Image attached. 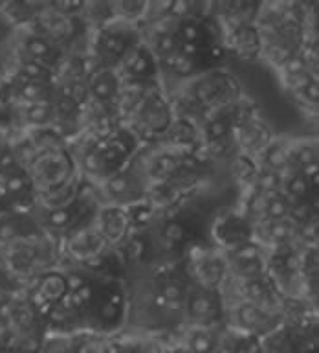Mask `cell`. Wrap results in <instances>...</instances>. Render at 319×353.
Wrapping results in <instances>:
<instances>
[{
	"mask_svg": "<svg viewBox=\"0 0 319 353\" xmlns=\"http://www.w3.org/2000/svg\"><path fill=\"white\" fill-rule=\"evenodd\" d=\"M160 237L167 245H178L186 237V226L180 221H167L160 230Z\"/></svg>",
	"mask_w": 319,
	"mask_h": 353,
	"instance_id": "d6a6232c",
	"label": "cell"
},
{
	"mask_svg": "<svg viewBox=\"0 0 319 353\" xmlns=\"http://www.w3.org/2000/svg\"><path fill=\"white\" fill-rule=\"evenodd\" d=\"M214 237L222 245V250L233 248L241 243H246L252 237V223L244 215L226 214L222 219L214 223Z\"/></svg>",
	"mask_w": 319,
	"mask_h": 353,
	"instance_id": "2e32d148",
	"label": "cell"
},
{
	"mask_svg": "<svg viewBox=\"0 0 319 353\" xmlns=\"http://www.w3.org/2000/svg\"><path fill=\"white\" fill-rule=\"evenodd\" d=\"M189 269L195 285L214 291H219V287L224 283L228 276L224 254L208 248H195L189 252Z\"/></svg>",
	"mask_w": 319,
	"mask_h": 353,
	"instance_id": "52a82bcc",
	"label": "cell"
},
{
	"mask_svg": "<svg viewBox=\"0 0 319 353\" xmlns=\"http://www.w3.org/2000/svg\"><path fill=\"white\" fill-rule=\"evenodd\" d=\"M228 267V274L235 280H248V278H257V276L268 274V265H266V252L257 241L241 243L233 248L222 250Z\"/></svg>",
	"mask_w": 319,
	"mask_h": 353,
	"instance_id": "5b68a950",
	"label": "cell"
},
{
	"mask_svg": "<svg viewBox=\"0 0 319 353\" xmlns=\"http://www.w3.org/2000/svg\"><path fill=\"white\" fill-rule=\"evenodd\" d=\"M162 63H164L175 76L192 77V72H195V57L184 54L180 48L176 50L173 55H169L167 59L162 61Z\"/></svg>",
	"mask_w": 319,
	"mask_h": 353,
	"instance_id": "f546056e",
	"label": "cell"
},
{
	"mask_svg": "<svg viewBox=\"0 0 319 353\" xmlns=\"http://www.w3.org/2000/svg\"><path fill=\"white\" fill-rule=\"evenodd\" d=\"M292 168L299 171L318 170V142L316 138L296 140L290 143Z\"/></svg>",
	"mask_w": 319,
	"mask_h": 353,
	"instance_id": "cb8c5ba5",
	"label": "cell"
},
{
	"mask_svg": "<svg viewBox=\"0 0 319 353\" xmlns=\"http://www.w3.org/2000/svg\"><path fill=\"white\" fill-rule=\"evenodd\" d=\"M41 232V226L26 212H0V250Z\"/></svg>",
	"mask_w": 319,
	"mask_h": 353,
	"instance_id": "4fadbf2b",
	"label": "cell"
},
{
	"mask_svg": "<svg viewBox=\"0 0 319 353\" xmlns=\"http://www.w3.org/2000/svg\"><path fill=\"white\" fill-rule=\"evenodd\" d=\"M109 243L104 241L101 232L94 223V226H85L72 232V236L66 239V252L70 254L74 259L79 261H88L103 252Z\"/></svg>",
	"mask_w": 319,
	"mask_h": 353,
	"instance_id": "5bb4252c",
	"label": "cell"
},
{
	"mask_svg": "<svg viewBox=\"0 0 319 353\" xmlns=\"http://www.w3.org/2000/svg\"><path fill=\"white\" fill-rule=\"evenodd\" d=\"M132 121L134 131L148 134V137H158L165 134L173 123V110L169 103L162 98V94L156 90H148L147 96L142 99L136 110L129 118Z\"/></svg>",
	"mask_w": 319,
	"mask_h": 353,
	"instance_id": "277c9868",
	"label": "cell"
},
{
	"mask_svg": "<svg viewBox=\"0 0 319 353\" xmlns=\"http://www.w3.org/2000/svg\"><path fill=\"white\" fill-rule=\"evenodd\" d=\"M233 103L220 107V109L209 110L206 120L202 123V134L206 143H214L228 140L233 132V127L239 120H235V116L231 112Z\"/></svg>",
	"mask_w": 319,
	"mask_h": 353,
	"instance_id": "ac0fdd59",
	"label": "cell"
},
{
	"mask_svg": "<svg viewBox=\"0 0 319 353\" xmlns=\"http://www.w3.org/2000/svg\"><path fill=\"white\" fill-rule=\"evenodd\" d=\"M112 10H116V15L120 17L121 21H129V19H138L143 13H147V4L145 2H118V4H112Z\"/></svg>",
	"mask_w": 319,
	"mask_h": 353,
	"instance_id": "836d02e7",
	"label": "cell"
},
{
	"mask_svg": "<svg viewBox=\"0 0 319 353\" xmlns=\"http://www.w3.org/2000/svg\"><path fill=\"white\" fill-rule=\"evenodd\" d=\"M182 309L189 320V325L214 327L217 322L222 319V300H220L219 291L195 285V283L187 289Z\"/></svg>",
	"mask_w": 319,
	"mask_h": 353,
	"instance_id": "8992f818",
	"label": "cell"
},
{
	"mask_svg": "<svg viewBox=\"0 0 319 353\" xmlns=\"http://www.w3.org/2000/svg\"><path fill=\"white\" fill-rule=\"evenodd\" d=\"M239 85L226 72H209L198 77H191L187 83V98L195 107L209 110L220 109L231 105L235 99V90Z\"/></svg>",
	"mask_w": 319,
	"mask_h": 353,
	"instance_id": "7a4b0ae2",
	"label": "cell"
},
{
	"mask_svg": "<svg viewBox=\"0 0 319 353\" xmlns=\"http://www.w3.org/2000/svg\"><path fill=\"white\" fill-rule=\"evenodd\" d=\"M263 341L264 339L246 335V333H239V331H233L231 339H228L231 353H264Z\"/></svg>",
	"mask_w": 319,
	"mask_h": 353,
	"instance_id": "f1b7e54d",
	"label": "cell"
},
{
	"mask_svg": "<svg viewBox=\"0 0 319 353\" xmlns=\"http://www.w3.org/2000/svg\"><path fill=\"white\" fill-rule=\"evenodd\" d=\"M77 210L79 208H77L76 201L66 206H60V208L44 210V225L54 230H65L77 217Z\"/></svg>",
	"mask_w": 319,
	"mask_h": 353,
	"instance_id": "484cf974",
	"label": "cell"
},
{
	"mask_svg": "<svg viewBox=\"0 0 319 353\" xmlns=\"http://www.w3.org/2000/svg\"><path fill=\"white\" fill-rule=\"evenodd\" d=\"M6 276H8V272H6L4 267L0 265V283H2V278H6Z\"/></svg>",
	"mask_w": 319,
	"mask_h": 353,
	"instance_id": "b9f144b4",
	"label": "cell"
},
{
	"mask_svg": "<svg viewBox=\"0 0 319 353\" xmlns=\"http://www.w3.org/2000/svg\"><path fill=\"white\" fill-rule=\"evenodd\" d=\"M305 72H312L310 68L307 66V63L299 57V55H294L290 57L288 61H285L283 65L279 66V74L283 79H288V77H296V76H301Z\"/></svg>",
	"mask_w": 319,
	"mask_h": 353,
	"instance_id": "e575fe53",
	"label": "cell"
},
{
	"mask_svg": "<svg viewBox=\"0 0 319 353\" xmlns=\"http://www.w3.org/2000/svg\"><path fill=\"white\" fill-rule=\"evenodd\" d=\"M103 346L92 335H77L70 339V353H101Z\"/></svg>",
	"mask_w": 319,
	"mask_h": 353,
	"instance_id": "1f68e13d",
	"label": "cell"
},
{
	"mask_svg": "<svg viewBox=\"0 0 319 353\" xmlns=\"http://www.w3.org/2000/svg\"><path fill=\"white\" fill-rule=\"evenodd\" d=\"M24 50L30 57L28 61H35L44 66L54 63L55 55H57V46L46 37H43L38 32L28 35V39L24 41Z\"/></svg>",
	"mask_w": 319,
	"mask_h": 353,
	"instance_id": "d4e9b609",
	"label": "cell"
},
{
	"mask_svg": "<svg viewBox=\"0 0 319 353\" xmlns=\"http://www.w3.org/2000/svg\"><path fill=\"white\" fill-rule=\"evenodd\" d=\"M38 353H70V339L65 335L48 336L41 344Z\"/></svg>",
	"mask_w": 319,
	"mask_h": 353,
	"instance_id": "d590c367",
	"label": "cell"
},
{
	"mask_svg": "<svg viewBox=\"0 0 319 353\" xmlns=\"http://www.w3.org/2000/svg\"><path fill=\"white\" fill-rule=\"evenodd\" d=\"M145 192H147L145 179L132 171L120 170L103 181V195H107L110 204L123 208H126L129 204L140 203Z\"/></svg>",
	"mask_w": 319,
	"mask_h": 353,
	"instance_id": "ba28073f",
	"label": "cell"
},
{
	"mask_svg": "<svg viewBox=\"0 0 319 353\" xmlns=\"http://www.w3.org/2000/svg\"><path fill=\"white\" fill-rule=\"evenodd\" d=\"M219 344V335L214 327L206 325H189L184 335V344L191 353H213Z\"/></svg>",
	"mask_w": 319,
	"mask_h": 353,
	"instance_id": "603a6c76",
	"label": "cell"
},
{
	"mask_svg": "<svg viewBox=\"0 0 319 353\" xmlns=\"http://www.w3.org/2000/svg\"><path fill=\"white\" fill-rule=\"evenodd\" d=\"M252 188H255V190H258V192L263 193L280 192V188H283V176H280L277 171L261 168V170L255 171V175H253Z\"/></svg>",
	"mask_w": 319,
	"mask_h": 353,
	"instance_id": "4dcf8cb0",
	"label": "cell"
},
{
	"mask_svg": "<svg viewBox=\"0 0 319 353\" xmlns=\"http://www.w3.org/2000/svg\"><path fill=\"white\" fill-rule=\"evenodd\" d=\"M297 98L305 99V101H307L308 105H314V107H316V105H318V101H319L318 77H312V79H310V83H308L307 87L302 88L301 92L297 94Z\"/></svg>",
	"mask_w": 319,
	"mask_h": 353,
	"instance_id": "8d00e7d4",
	"label": "cell"
},
{
	"mask_svg": "<svg viewBox=\"0 0 319 353\" xmlns=\"http://www.w3.org/2000/svg\"><path fill=\"white\" fill-rule=\"evenodd\" d=\"M134 44L136 43L129 37V32H125L123 28H118L116 24H109L96 33L94 52H96V57L101 61L103 68H116L121 57Z\"/></svg>",
	"mask_w": 319,
	"mask_h": 353,
	"instance_id": "9c48e42d",
	"label": "cell"
},
{
	"mask_svg": "<svg viewBox=\"0 0 319 353\" xmlns=\"http://www.w3.org/2000/svg\"><path fill=\"white\" fill-rule=\"evenodd\" d=\"M231 137L235 138V145L241 149L246 157L255 154L257 157L274 138L270 134V129L257 118H242L235 123Z\"/></svg>",
	"mask_w": 319,
	"mask_h": 353,
	"instance_id": "30bf717a",
	"label": "cell"
},
{
	"mask_svg": "<svg viewBox=\"0 0 319 353\" xmlns=\"http://www.w3.org/2000/svg\"><path fill=\"white\" fill-rule=\"evenodd\" d=\"M38 24H41V35L46 37L52 43H65L74 35L76 32V21L74 17L63 15L54 8L44 11L43 15L38 17Z\"/></svg>",
	"mask_w": 319,
	"mask_h": 353,
	"instance_id": "ffe728a7",
	"label": "cell"
},
{
	"mask_svg": "<svg viewBox=\"0 0 319 353\" xmlns=\"http://www.w3.org/2000/svg\"><path fill=\"white\" fill-rule=\"evenodd\" d=\"M26 171L32 181V188L37 190L41 195L54 192L74 179V164L70 154L63 149L43 151Z\"/></svg>",
	"mask_w": 319,
	"mask_h": 353,
	"instance_id": "6da1fadb",
	"label": "cell"
},
{
	"mask_svg": "<svg viewBox=\"0 0 319 353\" xmlns=\"http://www.w3.org/2000/svg\"><path fill=\"white\" fill-rule=\"evenodd\" d=\"M189 287L176 276H160L154 283V300L162 307H182Z\"/></svg>",
	"mask_w": 319,
	"mask_h": 353,
	"instance_id": "44dd1931",
	"label": "cell"
},
{
	"mask_svg": "<svg viewBox=\"0 0 319 353\" xmlns=\"http://www.w3.org/2000/svg\"><path fill=\"white\" fill-rule=\"evenodd\" d=\"M154 65H156V59L151 54L147 44L136 43L121 57L116 70L121 79L125 77L126 81H145L154 74Z\"/></svg>",
	"mask_w": 319,
	"mask_h": 353,
	"instance_id": "7c38bea8",
	"label": "cell"
},
{
	"mask_svg": "<svg viewBox=\"0 0 319 353\" xmlns=\"http://www.w3.org/2000/svg\"><path fill=\"white\" fill-rule=\"evenodd\" d=\"M57 118V110L52 101H41V103L28 105L26 120L35 127H46L50 123H54Z\"/></svg>",
	"mask_w": 319,
	"mask_h": 353,
	"instance_id": "83f0119b",
	"label": "cell"
},
{
	"mask_svg": "<svg viewBox=\"0 0 319 353\" xmlns=\"http://www.w3.org/2000/svg\"><path fill=\"white\" fill-rule=\"evenodd\" d=\"M96 226L104 237V241L109 245H116V243L123 241L129 234L131 215L123 206L109 204L99 210L98 217H96Z\"/></svg>",
	"mask_w": 319,
	"mask_h": 353,
	"instance_id": "9a60e30c",
	"label": "cell"
},
{
	"mask_svg": "<svg viewBox=\"0 0 319 353\" xmlns=\"http://www.w3.org/2000/svg\"><path fill=\"white\" fill-rule=\"evenodd\" d=\"M121 353H151V350L136 342V344H129V346H121Z\"/></svg>",
	"mask_w": 319,
	"mask_h": 353,
	"instance_id": "ab89813d",
	"label": "cell"
},
{
	"mask_svg": "<svg viewBox=\"0 0 319 353\" xmlns=\"http://www.w3.org/2000/svg\"><path fill=\"white\" fill-rule=\"evenodd\" d=\"M292 201L283 192L268 193L266 199V210H264V221H280L288 219Z\"/></svg>",
	"mask_w": 319,
	"mask_h": 353,
	"instance_id": "4316f807",
	"label": "cell"
},
{
	"mask_svg": "<svg viewBox=\"0 0 319 353\" xmlns=\"http://www.w3.org/2000/svg\"><path fill=\"white\" fill-rule=\"evenodd\" d=\"M68 294V285H66V274H60L57 270H44L38 278L35 292L32 294L33 307L41 305H55L65 300Z\"/></svg>",
	"mask_w": 319,
	"mask_h": 353,
	"instance_id": "e0dca14e",
	"label": "cell"
},
{
	"mask_svg": "<svg viewBox=\"0 0 319 353\" xmlns=\"http://www.w3.org/2000/svg\"><path fill=\"white\" fill-rule=\"evenodd\" d=\"M290 143L286 140H272L266 148L257 154L264 170L277 171V173H285L290 170Z\"/></svg>",
	"mask_w": 319,
	"mask_h": 353,
	"instance_id": "7402d4cb",
	"label": "cell"
},
{
	"mask_svg": "<svg viewBox=\"0 0 319 353\" xmlns=\"http://www.w3.org/2000/svg\"><path fill=\"white\" fill-rule=\"evenodd\" d=\"M182 162H184L182 151L175 148L162 149V151H158V153L148 159L143 179L148 182L164 184V181H167L173 173L180 170Z\"/></svg>",
	"mask_w": 319,
	"mask_h": 353,
	"instance_id": "d6986e66",
	"label": "cell"
},
{
	"mask_svg": "<svg viewBox=\"0 0 319 353\" xmlns=\"http://www.w3.org/2000/svg\"><path fill=\"white\" fill-rule=\"evenodd\" d=\"M121 85H123V79L116 68L99 66L98 70L90 74V79H88V99L94 105L103 107V109L110 107V105H116L118 98H120Z\"/></svg>",
	"mask_w": 319,
	"mask_h": 353,
	"instance_id": "8fae6325",
	"label": "cell"
},
{
	"mask_svg": "<svg viewBox=\"0 0 319 353\" xmlns=\"http://www.w3.org/2000/svg\"><path fill=\"white\" fill-rule=\"evenodd\" d=\"M88 283V280L79 272H72V274H66V285H68V292L79 291L81 287H85Z\"/></svg>",
	"mask_w": 319,
	"mask_h": 353,
	"instance_id": "f35d334b",
	"label": "cell"
},
{
	"mask_svg": "<svg viewBox=\"0 0 319 353\" xmlns=\"http://www.w3.org/2000/svg\"><path fill=\"white\" fill-rule=\"evenodd\" d=\"M231 327L239 333L266 339L280 331L283 325V314L270 313L266 309L253 305L250 302L239 300L231 309Z\"/></svg>",
	"mask_w": 319,
	"mask_h": 353,
	"instance_id": "3957f363",
	"label": "cell"
},
{
	"mask_svg": "<svg viewBox=\"0 0 319 353\" xmlns=\"http://www.w3.org/2000/svg\"><path fill=\"white\" fill-rule=\"evenodd\" d=\"M164 353H191L186 346H178V347H170V350H165Z\"/></svg>",
	"mask_w": 319,
	"mask_h": 353,
	"instance_id": "60d3db41",
	"label": "cell"
},
{
	"mask_svg": "<svg viewBox=\"0 0 319 353\" xmlns=\"http://www.w3.org/2000/svg\"><path fill=\"white\" fill-rule=\"evenodd\" d=\"M118 314H120V303L116 298H109V300H104L101 303V319L104 322H114L118 319Z\"/></svg>",
	"mask_w": 319,
	"mask_h": 353,
	"instance_id": "74e56055",
	"label": "cell"
}]
</instances>
